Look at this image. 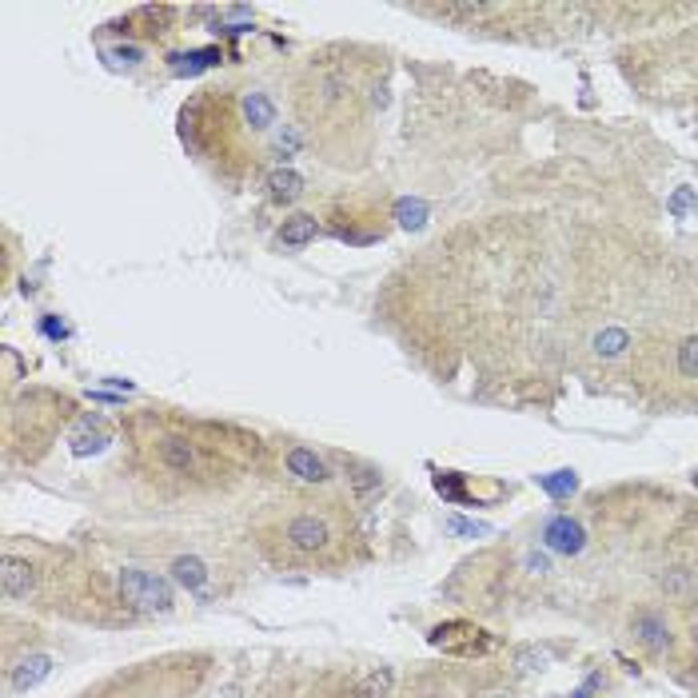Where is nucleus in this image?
Segmentation results:
<instances>
[{"instance_id":"nucleus-13","label":"nucleus","mask_w":698,"mask_h":698,"mask_svg":"<svg viewBox=\"0 0 698 698\" xmlns=\"http://www.w3.org/2000/svg\"><path fill=\"white\" fill-rule=\"evenodd\" d=\"M671 211H674V216H683V211H694V216H698V200L686 188H679V192H674V200H671Z\"/></svg>"},{"instance_id":"nucleus-10","label":"nucleus","mask_w":698,"mask_h":698,"mask_svg":"<svg viewBox=\"0 0 698 698\" xmlns=\"http://www.w3.org/2000/svg\"><path fill=\"white\" fill-rule=\"evenodd\" d=\"M674 368H679L683 379H698V336H686L674 348Z\"/></svg>"},{"instance_id":"nucleus-12","label":"nucleus","mask_w":698,"mask_h":698,"mask_svg":"<svg viewBox=\"0 0 698 698\" xmlns=\"http://www.w3.org/2000/svg\"><path fill=\"white\" fill-rule=\"evenodd\" d=\"M176 579L188 583V586H204L208 571H204V563H196V559H180L176 563Z\"/></svg>"},{"instance_id":"nucleus-7","label":"nucleus","mask_w":698,"mask_h":698,"mask_svg":"<svg viewBox=\"0 0 698 698\" xmlns=\"http://www.w3.org/2000/svg\"><path fill=\"white\" fill-rule=\"evenodd\" d=\"M288 471L296 475V479H303V483H328V467H323V459L316 451H308V447H291L288 451Z\"/></svg>"},{"instance_id":"nucleus-4","label":"nucleus","mask_w":698,"mask_h":698,"mask_svg":"<svg viewBox=\"0 0 698 698\" xmlns=\"http://www.w3.org/2000/svg\"><path fill=\"white\" fill-rule=\"evenodd\" d=\"M631 639L639 646H646V651L663 654L666 646H671V626H666V619L659 611H639L631 623Z\"/></svg>"},{"instance_id":"nucleus-8","label":"nucleus","mask_w":698,"mask_h":698,"mask_svg":"<svg viewBox=\"0 0 698 698\" xmlns=\"http://www.w3.org/2000/svg\"><path fill=\"white\" fill-rule=\"evenodd\" d=\"M316 216H291V220H283V228H280V244L283 248H303L308 240H316Z\"/></svg>"},{"instance_id":"nucleus-3","label":"nucleus","mask_w":698,"mask_h":698,"mask_svg":"<svg viewBox=\"0 0 698 698\" xmlns=\"http://www.w3.org/2000/svg\"><path fill=\"white\" fill-rule=\"evenodd\" d=\"M120 599L133 611H172V586L148 571L124 566L120 571Z\"/></svg>"},{"instance_id":"nucleus-2","label":"nucleus","mask_w":698,"mask_h":698,"mask_svg":"<svg viewBox=\"0 0 698 698\" xmlns=\"http://www.w3.org/2000/svg\"><path fill=\"white\" fill-rule=\"evenodd\" d=\"M256 543L276 566H331L348 563V547L356 543L351 519L339 503H288V511L268 515L256 527Z\"/></svg>"},{"instance_id":"nucleus-11","label":"nucleus","mask_w":698,"mask_h":698,"mask_svg":"<svg viewBox=\"0 0 698 698\" xmlns=\"http://www.w3.org/2000/svg\"><path fill=\"white\" fill-rule=\"evenodd\" d=\"M539 479V487L543 491H551V495H571L575 487H579V479H575V471H555V475H535Z\"/></svg>"},{"instance_id":"nucleus-6","label":"nucleus","mask_w":698,"mask_h":698,"mask_svg":"<svg viewBox=\"0 0 698 698\" xmlns=\"http://www.w3.org/2000/svg\"><path fill=\"white\" fill-rule=\"evenodd\" d=\"M48 671H53V659H48V654H28V659H20L16 666H8V691H28V686H36Z\"/></svg>"},{"instance_id":"nucleus-5","label":"nucleus","mask_w":698,"mask_h":698,"mask_svg":"<svg viewBox=\"0 0 698 698\" xmlns=\"http://www.w3.org/2000/svg\"><path fill=\"white\" fill-rule=\"evenodd\" d=\"M543 539H547V547L551 551H559V555H579L583 551V527L575 519H566V515H559V519H551L547 527H543Z\"/></svg>"},{"instance_id":"nucleus-9","label":"nucleus","mask_w":698,"mask_h":698,"mask_svg":"<svg viewBox=\"0 0 698 698\" xmlns=\"http://www.w3.org/2000/svg\"><path fill=\"white\" fill-rule=\"evenodd\" d=\"M268 188H271V200H283V204H291V200H296L300 192H303V180L296 176V172L276 168V172L268 176Z\"/></svg>"},{"instance_id":"nucleus-1","label":"nucleus","mask_w":698,"mask_h":698,"mask_svg":"<svg viewBox=\"0 0 698 698\" xmlns=\"http://www.w3.org/2000/svg\"><path fill=\"white\" fill-rule=\"evenodd\" d=\"M136 439V467L148 475L160 491H216L220 483H231L248 471L256 435L236 428L200 419H172L160 411H148L133 423Z\"/></svg>"}]
</instances>
